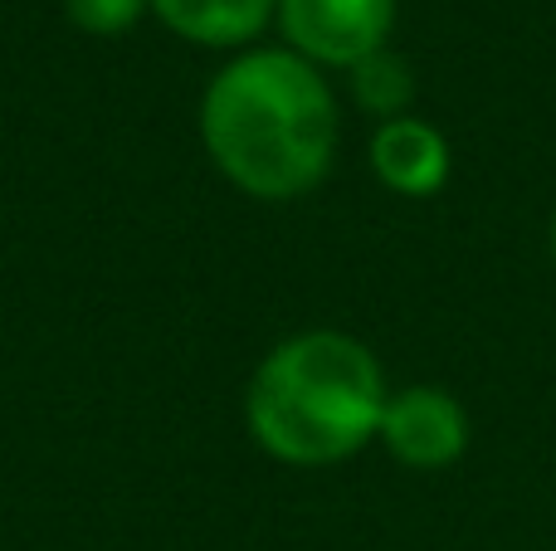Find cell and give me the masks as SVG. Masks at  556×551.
<instances>
[{
	"mask_svg": "<svg viewBox=\"0 0 556 551\" xmlns=\"http://www.w3.org/2000/svg\"><path fill=\"white\" fill-rule=\"evenodd\" d=\"M376 439L405 469H450L469 449V410L440 386H405L386 396Z\"/></svg>",
	"mask_w": 556,
	"mask_h": 551,
	"instance_id": "cell-4",
	"label": "cell"
},
{
	"mask_svg": "<svg viewBox=\"0 0 556 551\" xmlns=\"http://www.w3.org/2000/svg\"><path fill=\"white\" fill-rule=\"evenodd\" d=\"M68 20H74L84 35H123L142 20V10H152L147 0H64Z\"/></svg>",
	"mask_w": 556,
	"mask_h": 551,
	"instance_id": "cell-8",
	"label": "cell"
},
{
	"mask_svg": "<svg viewBox=\"0 0 556 551\" xmlns=\"http://www.w3.org/2000/svg\"><path fill=\"white\" fill-rule=\"evenodd\" d=\"M386 396L391 390L371 347L346 332L317 328L278 342L254 367L244 390V420L269 459L293 469H323L371 445Z\"/></svg>",
	"mask_w": 556,
	"mask_h": 551,
	"instance_id": "cell-2",
	"label": "cell"
},
{
	"mask_svg": "<svg viewBox=\"0 0 556 551\" xmlns=\"http://www.w3.org/2000/svg\"><path fill=\"white\" fill-rule=\"evenodd\" d=\"M172 35L205 49H240L269 29L278 0H147Z\"/></svg>",
	"mask_w": 556,
	"mask_h": 551,
	"instance_id": "cell-6",
	"label": "cell"
},
{
	"mask_svg": "<svg viewBox=\"0 0 556 551\" xmlns=\"http://www.w3.org/2000/svg\"><path fill=\"white\" fill-rule=\"evenodd\" d=\"M337 98L293 49H244L201 98V142L230 185L254 201H298L337 162Z\"/></svg>",
	"mask_w": 556,
	"mask_h": 551,
	"instance_id": "cell-1",
	"label": "cell"
},
{
	"mask_svg": "<svg viewBox=\"0 0 556 551\" xmlns=\"http://www.w3.org/2000/svg\"><path fill=\"white\" fill-rule=\"evenodd\" d=\"M352 74V98L366 107L371 117L391 123V117H405L410 113V98H415V74L401 54H391V44L366 54L362 64L346 68Z\"/></svg>",
	"mask_w": 556,
	"mask_h": 551,
	"instance_id": "cell-7",
	"label": "cell"
},
{
	"mask_svg": "<svg viewBox=\"0 0 556 551\" xmlns=\"http://www.w3.org/2000/svg\"><path fill=\"white\" fill-rule=\"evenodd\" d=\"M371 171L386 191L425 201L440 195L450 181V142L440 127L420 123V117H391L371 132Z\"/></svg>",
	"mask_w": 556,
	"mask_h": 551,
	"instance_id": "cell-5",
	"label": "cell"
},
{
	"mask_svg": "<svg viewBox=\"0 0 556 551\" xmlns=\"http://www.w3.org/2000/svg\"><path fill=\"white\" fill-rule=\"evenodd\" d=\"M552 259H556V220H552Z\"/></svg>",
	"mask_w": 556,
	"mask_h": 551,
	"instance_id": "cell-9",
	"label": "cell"
},
{
	"mask_svg": "<svg viewBox=\"0 0 556 551\" xmlns=\"http://www.w3.org/2000/svg\"><path fill=\"white\" fill-rule=\"evenodd\" d=\"M278 25L293 54L317 68H352L386 49L395 0H278Z\"/></svg>",
	"mask_w": 556,
	"mask_h": 551,
	"instance_id": "cell-3",
	"label": "cell"
}]
</instances>
